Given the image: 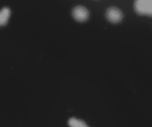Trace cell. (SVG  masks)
Masks as SVG:
<instances>
[{
  "label": "cell",
  "mask_w": 152,
  "mask_h": 127,
  "mask_svg": "<svg viewBox=\"0 0 152 127\" xmlns=\"http://www.w3.org/2000/svg\"><path fill=\"white\" fill-rule=\"evenodd\" d=\"M134 7L137 13L142 16H151L152 0H135Z\"/></svg>",
  "instance_id": "obj_1"
},
{
  "label": "cell",
  "mask_w": 152,
  "mask_h": 127,
  "mask_svg": "<svg viewBox=\"0 0 152 127\" xmlns=\"http://www.w3.org/2000/svg\"><path fill=\"white\" fill-rule=\"evenodd\" d=\"M72 16L79 22H84L89 19L90 13L86 7L82 5L77 6L72 10Z\"/></svg>",
  "instance_id": "obj_2"
},
{
  "label": "cell",
  "mask_w": 152,
  "mask_h": 127,
  "mask_svg": "<svg viewBox=\"0 0 152 127\" xmlns=\"http://www.w3.org/2000/svg\"><path fill=\"white\" fill-rule=\"evenodd\" d=\"M105 16L110 22L114 24L119 23L123 19V13L120 9L116 7H109L106 10Z\"/></svg>",
  "instance_id": "obj_3"
},
{
  "label": "cell",
  "mask_w": 152,
  "mask_h": 127,
  "mask_svg": "<svg viewBox=\"0 0 152 127\" xmlns=\"http://www.w3.org/2000/svg\"><path fill=\"white\" fill-rule=\"evenodd\" d=\"M10 9L7 7H4L0 10V27L7 25L10 17Z\"/></svg>",
  "instance_id": "obj_4"
},
{
  "label": "cell",
  "mask_w": 152,
  "mask_h": 127,
  "mask_svg": "<svg viewBox=\"0 0 152 127\" xmlns=\"http://www.w3.org/2000/svg\"><path fill=\"white\" fill-rule=\"evenodd\" d=\"M68 126L70 127H89L87 123L83 120L76 118V117H71L68 120Z\"/></svg>",
  "instance_id": "obj_5"
}]
</instances>
